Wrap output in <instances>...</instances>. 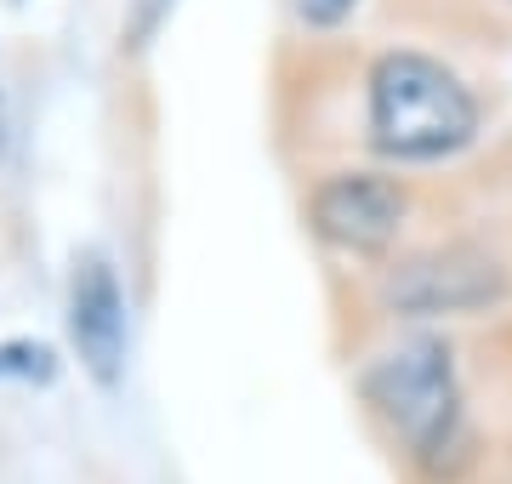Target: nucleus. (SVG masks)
Instances as JSON below:
<instances>
[{
  "label": "nucleus",
  "mask_w": 512,
  "mask_h": 484,
  "mask_svg": "<svg viewBox=\"0 0 512 484\" xmlns=\"http://www.w3.org/2000/svg\"><path fill=\"white\" fill-rule=\"evenodd\" d=\"M478 97L427 52H387L370 69V143L399 166H427L473 143Z\"/></svg>",
  "instance_id": "f257e3e1"
},
{
  "label": "nucleus",
  "mask_w": 512,
  "mask_h": 484,
  "mask_svg": "<svg viewBox=\"0 0 512 484\" xmlns=\"http://www.w3.org/2000/svg\"><path fill=\"white\" fill-rule=\"evenodd\" d=\"M365 399L416 456H433L456 439L461 388L450 348L439 336H404V342L382 348L365 371Z\"/></svg>",
  "instance_id": "f03ea898"
},
{
  "label": "nucleus",
  "mask_w": 512,
  "mask_h": 484,
  "mask_svg": "<svg viewBox=\"0 0 512 484\" xmlns=\"http://www.w3.org/2000/svg\"><path fill=\"white\" fill-rule=\"evenodd\" d=\"M501 291H507L501 262L473 245H444V251L410 257L382 280L387 308L399 314H473V308H490Z\"/></svg>",
  "instance_id": "7ed1b4c3"
},
{
  "label": "nucleus",
  "mask_w": 512,
  "mask_h": 484,
  "mask_svg": "<svg viewBox=\"0 0 512 484\" xmlns=\"http://www.w3.org/2000/svg\"><path fill=\"white\" fill-rule=\"evenodd\" d=\"M404 188L393 177H370V171H342V177H325V183L313 188L308 200V217H313V234L330 240L336 251H387V245L399 240L404 228Z\"/></svg>",
  "instance_id": "20e7f679"
},
{
  "label": "nucleus",
  "mask_w": 512,
  "mask_h": 484,
  "mask_svg": "<svg viewBox=\"0 0 512 484\" xmlns=\"http://www.w3.org/2000/svg\"><path fill=\"white\" fill-rule=\"evenodd\" d=\"M69 331L74 348L86 359V371L114 388L120 371H126V297H120V280L103 257H86L80 274H74L69 291Z\"/></svg>",
  "instance_id": "39448f33"
},
{
  "label": "nucleus",
  "mask_w": 512,
  "mask_h": 484,
  "mask_svg": "<svg viewBox=\"0 0 512 484\" xmlns=\"http://www.w3.org/2000/svg\"><path fill=\"white\" fill-rule=\"evenodd\" d=\"M291 6H296V18L308 23V29H336L342 18H353L359 0H291Z\"/></svg>",
  "instance_id": "423d86ee"
},
{
  "label": "nucleus",
  "mask_w": 512,
  "mask_h": 484,
  "mask_svg": "<svg viewBox=\"0 0 512 484\" xmlns=\"http://www.w3.org/2000/svg\"><path fill=\"white\" fill-rule=\"evenodd\" d=\"M0 371L52 376V354H46V348H29V342H12V348H0Z\"/></svg>",
  "instance_id": "0eeeda50"
}]
</instances>
